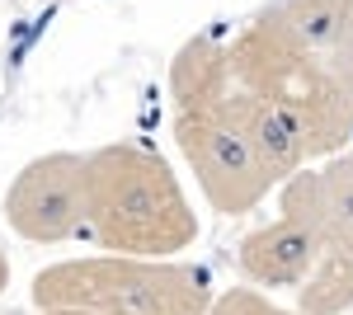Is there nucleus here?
<instances>
[{"mask_svg": "<svg viewBox=\"0 0 353 315\" xmlns=\"http://www.w3.org/2000/svg\"><path fill=\"white\" fill-rule=\"evenodd\" d=\"M330 66H334L339 85L349 90V99H353V14H349V24H344V38H339L334 52H330Z\"/></svg>", "mask_w": 353, "mask_h": 315, "instance_id": "nucleus-12", "label": "nucleus"}, {"mask_svg": "<svg viewBox=\"0 0 353 315\" xmlns=\"http://www.w3.org/2000/svg\"><path fill=\"white\" fill-rule=\"evenodd\" d=\"M85 236L109 254L170 259L198 240V216L174 170L137 141H113L85 156Z\"/></svg>", "mask_w": 353, "mask_h": 315, "instance_id": "nucleus-2", "label": "nucleus"}, {"mask_svg": "<svg viewBox=\"0 0 353 315\" xmlns=\"http://www.w3.org/2000/svg\"><path fill=\"white\" fill-rule=\"evenodd\" d=\"M226 108H231V118L241 123V132L250 136V146L259 151V160L269 165V174L278 179V184H288L292 174L306 170L311 156H306L301 136L288 128L269 104H259L254 94H245L241 85H236V76H231V90H226Z\"/></svg>", "mask_w": 353, "mask_h": 315, "instance_id": "nucleus-8", "label": "nucleus"}, {"mask_svg": "<svg viewBox=\"0 0 353 315\" xmlns=\"http://www.w3.org/2000/svg\"><path fill=\"white\" fill-rule=\"evenodd\" d=\"M278 207H283V216L301 221L325 250L353 254V151L292 174L283 184Z\"/></svg>", "mask_w": 353, "mask_h": 315, "instance_id": "nucleus-6", "label": "nucleus"}, {"mask_svg": "<svg viewBox=\"0 0 353 315\" xmlns=\"http://www.w3.org/2000/svg\"><path fill=\"white\" fill-rule=\"evenodd\" d=\"M226 57L236 85L297 132L311 160H334L353 146V99L339 85L330 57L306 52L264 14H254L226 43Z\"/></svg>", "mask_w": 353, "mask_h": 315, "instance_id": "nucleus-3", "label": "nucleus"}, {"mask_svg": "<svg viewBox=\"0 0 353 315\" xmlns=\"http://www.w3.org/2000/svg\"><path fill=\"white\" fill-rule=\"evenodd\" d=\"M349 14H353V0H273L264 10V19L273 28H283L292 43H301L316 57L334 52V43L344 38Z\"/></svg>", "mask_w": 353, "mask_h": 315, "instance_id": "nucleus-9", "label": "nucleus"}, {"mask_svg": "<svg viewBox=\"0 0 353 315\" xmlns=\"http://www.w3.org/2000/svg\"><path fill=\"white\" fill-rule=\"evenodd\" d=\"M212 287L189 263L132 259V254H90L61 259L33 278L38 311L81 315H208Z\"/></svg>", "mask_w": 353, "mask_h": 315, "instance_id": "nucleus-4", "label": "nucleus"}, {"mask_svg": "<svg viewBox=\"0 0 353 315\" xmlns=\"http://www.w3.org/2000/svg\"><path fill=\"white\" fill-rule=\"evenodd\" d=\"M231 90V57L221 38H189L174 61H170V94H174V146L189 160L193 179L203 188V198L212 212H250L269 198L278 179L259 151L250 146V136L226 108Z\"/></svg>", "mask_w": 353, "mask_h": 315, "instance_id": "nucleus-1", "label": "nucleus"}, {"mask_svg": "<svg viewBox=\"0 0 353 315\" xmlns=\"http://www.w3.org/2000/svg\"><path fill=\"white\" fill-rule=\"evenodd\" d=\"M5 221L14 236L33 245H66L90 226L85 212V156L76 151H48L28 160L5 188Z\"/></svg>", "mask_w": 353, "mask_h": 315, "instance_id": "nucleus-5", "label": "nucleus"}, {"mask_svg": "<svg viewBox=\"0 0 353 315\" xmlns=\"http://www.w3.org/2000/svg\"><path fill=\"white\" fill-rule=\"evenodd\" d=\"M241 273L250 283H259V287H292L297 292L311 273H316V263L325 259V245L311 236L301 221L292 216H273L269 226H259V231H250L241 240Z\"/></svg>", "mask_w": 353, "mask_h": 315, "instance_id": "nucleus-7", "label": "nucleus"}, {"mask_svg": "<svg viewBox=\"0 0 353 315\" xmlns=\"http://www.w3.org/2000/svg\"><path fill=\"white\" fill-rule=\"evenodd\" d=\"M10 287V259H5V254H0V292Z\"/></svg>", "mask_w": 353, "mask_h": 315, "instance_id": "nucleus-13", "label": "nucleus"}, {"mask_svg": "<svg viewBox=\"0 0 353 315\" xmlns=\"http://www.w3.org/2000/svg\"><path fill=\"white\" fill-rule=\"evenodd\" d=\"M208 315H301V311H283V306H273L269 296L254 292V287H231L212 301Z\"/></svg>", "mask_w": 353, "mask_h": 315, "instance_id": "nucleus-11", "label": "nucleus"}, {"mask_svg": "<svg viewBox=\"0 0 353 315\" xmlns=\"http://www.w3.org/2000/svg\"><path fill=\"white\" fill-rule=\"evenodd\" d=\"M38 315H81V311H38Z\"/></svg>", "mask_w": 353, "mask_h": 315, "instance_id": "nucleus-14", "label": "nucleus"}, {"mask_svg": "<svg viewBox=\"0 0 353 315\" xmlns=\"http://www.w3.org/2000/svg\"><path fill=\"white\" fill-rule=\"evenodd\" d=\"M353 306V254L325 250L316 273L297 287V311L301 315H344Z\"/></svg>", "mask_w": 353, "mask_h": 315, "instance_id": "nucleus-10", "label": "nucleus"}]
</instances>
